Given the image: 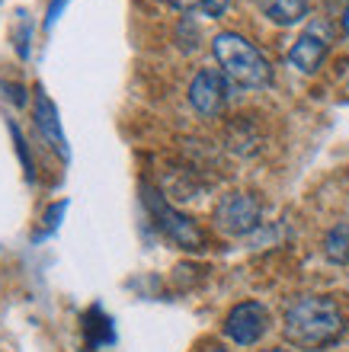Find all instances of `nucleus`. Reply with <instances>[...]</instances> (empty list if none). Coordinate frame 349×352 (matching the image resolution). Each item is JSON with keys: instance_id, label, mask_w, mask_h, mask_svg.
I'll return each mask as SVG.
<instances>
[{"instance_id": "1", "label": "nucleus", "mask_w": 349, "mask_h": 352, "mask_svg": "<svg viewBox=\"0 0 349 352\" xmlns=\"http://www.w3.org/2000/svg\"><path fill=\"white\" fill-rule=\"evenodd\" d=\"M282 330H285V340L292 346L317 352L340 340L343 330H346V317H343V311L337 307L333 298L308 295V298H298L285 311Z\"/></svg>"}, {"instance_id": "2", "label": "nucleus", "mask_w": 349, "mask_h": 352, "mask_svg": "<svg viewBox=\"0 0 349 352\" xmlns=\"http://www.w3.org/2000/svg\"><path fill=\"white\" fill-rule=\"evenodd\" d=\"M211 55H215L221 71L228 74L231 84L250 87V90L273 84V65H269V58L253 42L237 36V32H218V36L211 38Z\"/></svg>"}, {"instance_id": "3", "label": "nucleus", "mask_w": 349, "mask_h": 352, "mask_svg": "<svg viewBox=\"0 0 349 352\" xmlns=\"http://www.w3.org/2000/svg\"><path fill=\"white\" fill-rule=\"evenodd\" d=\"M141 192H145V205H147V212H151V218H154L157 231L164 234L167 241H173L176 247H183V250H199V247H202L205 237H202V231L195 228L193 218H186L183 212H176L173 205L167 202L157 189H151V186H141Z\"/></svg>"}, {"instance_id": "4", "label": "nucleus", "mask_w": 349, "mask_h": 352, "mask_svg": "<svg viewBox=\"0 0 349 352\" xmlns=\"http://www.w3.org/2000/svg\"><path fill=\"white\" fill-rule=\"evenodd\" d=\"M263 205L253 192H228L215 205V228L231 237H247L260 228Z\"/></svg>"}, {"instance_id": "5", "label": "nucleus", "mask_w": 349, "mask_h": 352, "mask_svg": "<svg viewBox=\"0 0 349 352\" xmlns=\"http://www.w3.org/2000/svg\"><path fill=\"white\" fill-rule=\"evenodd\" d=\"M231 80L221 67H202L199 74L189 80V102L199 116H218L224 112L231 100Z\"/></svg>"}, {"instance_id": "6", "label": "nucleus", "mask_w": 349, "mask_h": 352, "mask_svg": "<svg viewBox=\"0 0 349 352\" xmlns=\"http://www.w3.org/2000/svg\"><path fill=\"white\" fill-rule=\"evenodd\" d=\"M266 330H269V311L260 301H240L224 317V336L237 346L260 343L266 336Z\"/></svg>"}, {"instance_id": "7", "label": "nucleus", "mask_w": 349, "mask_h": 352, "mask_svg": "<svg viewBox=\"0 0 349 352\" xmlns=\"http://www.w3.org/2000/svg\"><path fill=\"white\" fill-rule=\"evenodd\" d=\"M330 52V36L324 26L304 29L302 36L295 38V45L288 48V65L298 67L302 74H314L324 65V58Z\"/></svg>"}, {"instance_id": "8", "label": "nucleus", "mask_w": 349, "mask_h": 352, "mask_svg": "<svg viewBox=\"0 0 349 352\" xmlns=\"http://www.w3.org/2000/svg\"><path fill=\"white\" fill-rule=\"evenodd\" d=\"M32 119H36V129L42 131V138H45L61 157H67V138H65V131H61V122H58V109H55V102L48 100V93L42 90V87H36Z\"/></svg>"}, {"instance_id": "9", "label": "nucleus", "mask_w": 349, "mask_h": 352, "mask_svg": "<svg viewBox=\"0 0 349 352\" xmlns=\"http://www.w3.org/2000/svg\"><path fill=\"white\" fill-rule=\"evenodd\" d=\"M257 7L276 26H295L308 16V0H257Z\"/></svg>"}, {"instance_id": "10", "label": "nucleus", "mask_w": 349, "mask_h": 352, "mask_svg": "<svg viewBox=\"0 0 349 352\" xmlns=\"http://www.w3.org/2000/svg\"><path fill=\"white\" fill-rule=\"evenodd\" d=\"M324 256L337 266H346L349 263V221L333 224L327 237H324Z\"/></svg>"}, {"instance_id": "11", "label": "nucleus", "mask_w": 349, "mask_h": 352, "mask_svg": "<svg viewBox=\"0 0 349 352\" xmlns=\"http://www.w3.org/2000/svg\"><path fill=\"white\" fill-rule=\"evenodd\" d=\"M231 0H202V10H205V16H221L224 10H228Z\"/></svg>"}, {"instance_id": "12", "label": "nucleus", "mask_w": 349, "mask_h": 352, "mask_svg": "<svg viewBox=\"0 0 349 352\" xmlns=\"http://www.w3.org/2000/svg\"><path fill=\"white\" fill-rule=\"evenodd\" d=\"M65 3H67V0H52V7H48V16H45V29L55 26V19H58V13L65 10Z\"/></svg>"}, {"instance_id": "13", "label": "nucleus", "mask_w": 349, "mask_h": 352, "mask_svg": "<svg viewBox=\"0 0 349 352\" xmlns=\"http://www.w3.org/2000/svg\"><path fill=\"white\" fill-rule=\"evenodd\" d=\"M170 7L176 10H193V7H202V0H167Z\"/></svg>"}, {"instance_id": "14", "label": "nucleus", "mask_w": 349, "mask_h": 352, "mask_svg": "<svg viewBox=\"0 0 349 352\" xmlns=\"http://www.w3.org/2000/svg\"><path fill=\"white\" fill-rule=\"evenodd\" d=\"M324 3H327V7H330L333 13H337V10H340V13H343V10H346V3H349V0H324Z\"/></svg>"}, {"instance_id": "15", "label": "nucleus", "mask_w": 349, "mask_h": 352, "mask_svg": "<svg viewBox=\"0 0 349 352\" xmlns=\"http://www.w3.org/2000/svg\"><path fill=\"white\" fill-rule=\"evenodd\" d=\"M340 26H343V36H349V3H346V10H343V16H340Z\"/></svg>"}, {"instance_id": "16", "label": "nucleus", "mask_w": 349, "mask_h": 352, "mask_svg": "<svg viewBox=\"0 0 349 352\" xmlns=\"http://www.w3.org/2000/svg\"><path fill=\"white\" fill-rule=\"evenodd\" d=\"M199 352H228L224 346H218V343H211V346H205V349H199Z\"/></svg>"}, {"instance_id": "17", "label": "nucleus", "mask_w": 349, "mask_h": 352, "mask_svg": "<svg viewBox=\"0 0 349 352\" xmlns=\"http://www.w3.org/2000/svg\"><path fill=\"white\" fill-rule=\"evenodd\" d=\"M263 352H292V349H263Z\"/></svg>"}]
</instances>
